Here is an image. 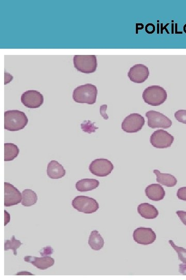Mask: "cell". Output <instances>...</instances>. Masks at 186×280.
Returning a JSON list of instances; mask_svg holds the SVG:
<instances>
[{"label": "cell", "mask_w": 186, "mask_h": 280, "mask_svg": "<svg viewBox=\"0 0 186 280\" xmlns=\"http://www.w3.org/2000/svg\"><path fill=\"white\" fill-rule=\"evenodd\" d=\"M28 118L24 112L9 110L4 113V129L10 132L24 130L28 125Z\"/></svg>", "instance_id": "1"}, {"label": "cell", "mask_w": 186, "mask_h": 280, "mask_svg": "<svg viewBox=\"0 0 186 280\" xmlns=\"http://www.w3.org/2000/svg\"><path fill=\"white\" fill-rule=\"evenodd\" d=\"M98 94V88L95 85L86 84L74 89L72 98L77 103L94 104L96 102Z\"/></svg>", "instance_id": "2"}, {"label": "cell", "mask_w": 186, "mask_h": 280, "mask_svg": "<svg viewBox=\"0 0 186 280\" xmlns=\"http://www.w3.org/2000/svg\"><path fill=\"white\" fill-rule=\"evenodd\" d=\"M168 97L166 90L159 86H151L146 88L143 94L144 102L154 107L165 103Z\"/></svg>", "instance_id": "3"}, {"label": "cell", "mask_w": 186, "mask_h": 280, "mask_svg": "<svg viewBox=\"0 0 186 280\" xmlns=\"http://www.w3.org/2000/svg\"><path fill=\"white\" fill-rule=\"evenodd\" d=\"M73 64L77 71L85 74L94 73L98 67L95 55H75L73 57Z\"/></svg>", "instance_id": "4"}, {"label": "cell", "mask_w": 186, "mask_h": 280, "mask_svg": "<svg viewBox=\"0 0 186 280\" xmlns=\"http://www.w3.org/2000/svg\"><path fill=\"white\" fill-rule=\"evenodd\" d=\"M72 206L80 213L85 214H93L100 208L98 201L94 198L85 196L76 197L72 201Z\"/></svg>", "instance_id": "5"}, {"label": "cell", "mask_w": 186, "mask_h": 280, "mask_svg": "<svg viewBox=\"0 0 186 280\" xmlns=\"http://www.w3.org/2000/svg\"><path fill=\"white\" fill-rule=\"evenodd\" d=\"M146 116L148 127L152 129H168L172 125V120L157 111H149L146 113Z\"/></svg>", "instance_id": "6"}, {"label": "cell", "mask_w": 186, "mask_h": 280, "mask_svg": "<svg viewBox=\"0 0 186 280\" xmlns=\"http://www.w3.org/2000/svg\"><path fill=\"white\" fill-rule=\"evenodd\" d=\"M114 169V165L107 159H96L89 166V170L93 175L99 177H105Z\"/></svg>", "instance_id": "7"}, {"label": "cell", "mask_w": 186, "mask_h": 280, "mask_svg": "<svg viewBox=\"0 0 186 280\" xmlns=\"http://www.w3.org/2000/svg\"><path fill=\"white\" fill-rule=\"evenodd\" d=\"M145 122V119L142 115L132 113L124 119L122 129L126 132L136 133L142 130Z\"/></svg>", "instance_id": "8"}, {"label": "cell", "mask_w": 186, "mask_h": 280, "mask_svg": "<svg viewBox=\"0 0 186 280\" xmlns=\"http://www.w3.org/2000/svg\"><path fill=\"white\" fill-rule=\"evenodd\" d=\"M174 140L172 135L164 130H157L151 136V145L155 148H166L172 146Z\"/></svg>", "instance_id": "9"}, {"label": "cell", "mask_w": 186, "mask_h": 280, "mask_svg": "<svg viewBox=\"0 0 186 280\" xmlns=\"http://www.w3.org/2000/svg\"><path fill=\"white\" fill-rule=\"evenodd\" d=\"M21 101L27 108L37 109L43 104L44 98L43 95L38 91L29 90L22 94Z\"/></svg>", "instance_id": "10"}, {"label": "cell", "mask_w": 186, "mask_h": 280, "mask_svg": "<svg viewBox=\"0 0 186 280\" xmlns=\"http://www.w3.org/2000/svg\"><path fill=\"white\" fill-rule=\"evenodd\" d=\"M133 240L144 246L152 244L156 240V234L151 228H139L133 231Z\"/></svg>", "instance_id": "11"}, {"label": "cell", "mask_w": 186, "mask_h": 280, "mask_svg": "<svg viewBox=\"0 0 186 280\" xmlns=\"http://www.w3.org/2000/svg\"><path fill=\"white\" fill-rule=\"evenodd\" d=\"M149 76H150V71H149L148 67L143 64L134 65L130 67L128 73L129 80L137 84L145 82Z\"/></svg>", "instance_id": "12"}, {"label": "cell", "mask_w": 186, "mask_h": 280, "mask_svg": "<svg viewBox=\"0 0 186 280\" xmlns=\"http://www.w3.org/2000/svg\"><path fill=\"white\" fill-rule=\"evenodd\" d=\"M22 194L12 184L4 183V206L11 207L21 202Z\"/></svg>", "instance_id": "13"}, {"label": "cell", "mask_w": 186, "mask_h": 280, "mask_svg": "<svg viewBox=\"0 0 186 280\" xmlns=\"http://www.w3.org/2000/svg\"><path fill=\"white\" fill-rule=\"evenodd\" d=\"M25 262L31 263L41 270H46L53 266L55 264V260L49 256L36 257L31 256H27L25 257Z\"/></svg>", "instance_id": "14"}, {"label": "cell", "mask_w": 186, "mask_h": 280, "mask_svg": "<svg viewBox=\"0 0 186 280\" xmlns=\"http://www.w3.org/2000/svg\"><path fill=\"white\" fill-rule=\"evenodd\" d=\"M145 194L149 199L154 201H160L163 199L166 196L164 188L158 184L148 186L145 189Z\"/></svg>", "instance_id": "15"}, {"label": "cell", "mask_w": 186, "mask_h": 280, "mask_svg": "<svg viewBox=\"0 0 186 280\" xmlns=\"http://www.w3.org/2000/svg\"><path fill=\"white\" fill-rule=\"evenodd\" d=\"M47 172L48 177L53 179H61L66 175L62 165L56 161H52L48 164Z\"/></svg>", "instance_id": "16"}, {"label": "cell", "mask_w": 186, "mask_h": 280, "mask_svg": "<svg viewBox=\"0 0 186 280\" xmlns=\"http://www.w3.org/2000/svg\"><path fill=\"white\" fill-rule=\"evenodd\" d=\"M138 213L145 219H154L159 215L157 208L148 203H141L138 207Z\"/></svg>", "instance_id": "17"}, {"label": "cell", "mask_w": 186, "mask_h": 280, "mask_svg": "<svg viewBox=\"0 0 186 280\" xmlns=\"http://www.w3.org/2000/svg\"><path fill=\"white\" fill-rule=\"evenodd\" d=\"M100 181L93 179H84L79 180L76 184L79 192H86L95 190L100 186Z\"/></svg>", "instance_id": "18"}, {"label": "cell", "mask_w": 186, "mask_h": 280, "mask_svg": "<svg viewBox=\"0 0 186 280\" xmlns=\"http://www.w3.org/2000/svg\"><path fill=\"white\" fill-rule=\"evenodd\" d=\"M154 173L157 176V181L159 183L168 187L175 186L177 183L176 178L168 173H162L158 170H154Z\"/></svg>", "instance_id": "19"}, {"label": "cell", "mask_w": 186, "mask_h": 280, "mask_svg": "<svg viewBox=\"0 0 186 280\" xmlns=\"http://www.w3.org/2000/svg\"><path fill=\"white\" fill-rule=\"evenodd\" d=\"M88 243L94 250L99 251L104 246V240L98 231H93L91 232Z\"/></svg>", "instance_id": "20"}, {"label": "cell", "mask_w": 186, "mask_h": 280, "mask_svg": "<svg viewBox=\"0 0 186 280\" xmlns=\"http://www.w3.org/2000/svg\"><path fill=\"white\" fill-rule=\"evenodd\" d=\"M18 147L14 143L4 144V161L10 162L14 160L19 154Z\"/></svg>", "instance_id": "21"}, {"label": "cell", "mask_w": 186, "mask_h": 280, "mask_svg": "<svg viewBox=\"0 0 186 280\" xmlns=\"http://www.w3.org/2000/svg\"><path fill=\"white\" fill-rule=\"evenodd\" d=\"M37 200H38V197L33 191L27 189L22 192L21 204L25 207H31L34 205Z\"/></svg>", "instance_id": "22"}, {"label": "cell", "mask_w": 186, "mask_h": 280, "mask_svg": "<svg viewBox=\"0 0 186 280\" xmlns=\"http://www.w3.org/2000/svg\"><path fill=\"white\" fill-rule=\"evenodd\" d=\"M23 244L15 238V236H13L11 240H7L5 242L4 250L7 251L9 249H12L14 251V255H17V249Z\"/></svg>", "instance_id": "23"}, {"label": "cell", "mask_w": 186, "mask_h": 280, "mask_svg": "<svg viewBox=\"0 0 186 280\" xmlns=\"http://www.w3.org/2000/svg\"><path fill=\"white\" fill-rule=\"evenodd\" d=\"M169 242L177 253L178 259L186 264V249L176 246L172 240H170Z\"/></svg>", "instance_id": "24"}, {"label": "cell", "mask_w": 186, "mask_h": 280, "mask_svg": "<svg viewBox=\"0 0 186 280\" xmlns=\"http://www.w3.org/2000/svg\"><path fill=\"white\" fill-rule=\"evenodd\" d=\"M94 123H92L90 120H85L84 122L81 124L82 130L84 132L91 133L96 132L98 130L99 127H95Z\"/></svg>", "instance_id": "25"}, {"label": "cell", "mask_w": 186, "mask_h": 280, "mask_svg": "<svg viewBox=\"0 0 186 280\" xmlns=\"http://www.w3.org/2000/svg\"><path fill=\"white\" fill-rule=\"evenodd\" d=\"M174 116L178 122L186 125V110H178L175 113Z\"/></svg>", "instance_id": "26"}, {"label": "cell", "mask_w": 186, "mask_h": 280, "mask_svg": "<svg viewBox=\"0 0 186 280\" xmlns=\"http://www.w3.org/2000/svg\"><path fill=\"white\" fill-rule=\"evenodd\" d=\"M54 250L53 247L50 246H48L43 248L40 251V254L43 257L49 256L53 254Z\"/></svg>", "instance_id": "27"}, {"label": "cell", "mask_w": 186, "mask_h": 280, "mask_svg": "<svg viewBox=\"0 0 186 280\" xmlns=\"http://www.w3.org/2000/svg\"><path fill=\"white\" fill-rule=\"evenodd\" d=\"M177 197L180 200L186 201V187L178 189L177 192Z\"/></svg>", "instance_id": "28"}, {"label": "cell", "mask_w": 186, "mask_h": 280, "mask_svg": "<svg viewBox=\"0 0 186 280\" xmlns=\"http://www.w3.org/2000/svg\"><path fill=\"white\" fill-rule=\"evenodd\" d=\"M178 217H180L182 223L186 226V212L183 211H178L176 213Z\"/></svg>", "instance_id": "29"}, {"label": "cell", "mask_w": 186, "mask_h": 280, "mask_svg": "<svg viewBox=\"0 0 186 280\" xmlns=\"http://www.w3.org/2000/svg\"><path fill=\"white\" fill-rule=\"evenodd\" d=\"M107 109V105H102L101 106L100 108V113L102 117L105 119H108L109 117L106 113V110Z\"/></svg>", "instance_id": "30"}, {"label": "cell", "mask_w": 186, "mask_h": 280, "mask_svg": "<svg viewBox=\"0 0 186 280\" xmlns=\"http://www.w3.org/2000/svg\"><path fill=\"white\" fill-rule=\"evenodd\" d=\"M145 32L148 34H152L155 31V27L152 24H148L145 26Z\"/></svg>", "instance_id": "31"}, {"label": "cell", "mask_w": 186, "mask_h": 280, "mask_svg": "<svg viewBox=\"0 0 186 280\" xmlns=\"http://www.w3.org/2000/svg\"><path fill=\"white\" fill-rule=\"evenodd\" d=\"M5 224L4 225L6 226L7 224H8L10 222V214L7 213V212L5 210Z\"/></svg>", "instance_id": "32"}, {"label": "cell", "mask_w": 186, "mask_h": 280, "mask_svg": "<svg viewBox=\"0 0 186 280\" xmlns=\"http://www.w3.org/2000/svg\"><path fill=\"white\" fill-rule=\"evenodd\" d=\"M184 28H186V25H185V26H184ZM184 32H185L186 33V29H184Z\"/></svg>", "instance_id": "33"}]
</instances>
